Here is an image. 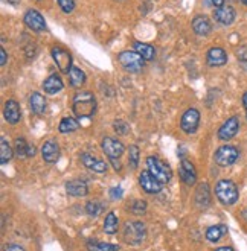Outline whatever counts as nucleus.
<instances>
[{
  "instance_id": "4",
  "label": "nucleus",
  "mask_w": 247,
  "mask_h": 251,
  "mask_svg": "<svg viewBox=\"0 0 247 251\" xmlns=\"http://www.w3.org/2000/svg\"><path fill=\"white\" fill-rule=\"evenodd\" d=\"M147 236V227L140 221H130L124 226V241L130 245L140 244Z\"/></svg>"
},
{
  "instance_id": "15",
  "label": "nucleus",
  "mask_w": 247,
  "mask_h": 251,
  "mask_svg": "<svg viewBox=\"0 0 247 251\" xmlns=\"http://www.w3.org/2000/svg\"><path fill=\"white\" fill-rule=\"evenodd\" d=\"M180 178L186 186H194L197 181V171L194 168V165L191 163L190 160H183L180 165Z\"/></svg>"
},
{
  "instance_id": "44",
  "label": "nucleus",
  "mask_w": 247,
  "mask_h": 251,
  "mask_svg": "<svg viewBox=\"0 0 247 251\" xmlns=\"http://www.w3.org/2000/svg\"><path fill=\"white\" fill-rule=\"evenodd\" d=\"M215 251H234V248H232V247H220V248H217Z\"/></svg>"
},
{
  "instance_id": "25",
  "label": "nucleus",
  "mask_w": 247,
  "mask_h": 251,
  "mask_svg": "<svg viewBox=\"0 0 247 251\" xmlns=\"http://www.w3.org/2000/svg\"><path fill=\"white\" fill-rule=\"evenodd\" d=\"M227 233V227L224 224H220V226H212L206 230V239L209 242H219L223 236Z\"/></svg>"
},
{
  "instance_id": "5",
  "label": "nucleus",
  "mask_w": 247,
  "mask_h": 251,
  "mask_svg": "<svg viewBox=\"0 0 247 251\" xmlns=\"http://www.w3.org/2000/svg\"><path fill=\"white\" fill-rule=\"evenodd\" d=\"M118 61L121 63V66L127 70V72H132V73H137L142 70L143 67V58L137 53V52H132V50H125L121 52L118 56Z\"/></svg>"
},
{
  "instance_id": "37",
  "label": "nucleus",
  "mask_w": 247,
  "mask_h": 251,
  "mask_svg": "<svg viewBox=\"0 0 247 251\" xmlns=\"http://www.w3.org/2000/svg\"><path fill=\"white\" fill-rule=\"evenodd\" d=\"M113 128H114V131L118 132V134H121V136L127 134V132L130 131V126H128V124H127V122H124V121H114V124H113Z\"/></svg>"
},
{
  "instance_id": "42",
  "label": "nucleus",
  "mask_w": 247,
  "mask_h": 251,
  "mask_svg": "<svg viewBox=\"0 0 247 251\" xmlns=\"http://www.w3.org/2000/svg\"><path fill=\"white\" fill-rule=\"evenodd\" d=\"M35 155V146H29V150H27V157H34Z\"/></svg>"
},
{
  "instance_id": "40",
  "label": "nucleus",
  "mask_w": 247,
  "mask_h": 251,
  "mask_svg": "<svg viewBox=\"0 0 247 251\" xmlns=\"http://www.w3.org/2000/svg\"><path fill=\"white\" fill-rule=\"evenodd\" d=\"M110 161H111L114 171H121L122 169V165L119 163V158H110Z\"/></svg>"
},
{
  "instance_id": "26",
  "label": "nucleus",
  "mask_w": 247,
  "mask_h": 251,
  "mask_svg": "<svg viewBox=\"0 0 247 251\" xmlns=\"http://www.w3.org/2000/svg\"><path fill=\"white\" fill-rule=\"evenodd\" d=\"M12 155H14V150L9 146L8 140L2 137L0 139V161H2V165H6L12 158Z\"/></svg>"
},
{
  "instance_id": "34",
  "label": "nucleus",
  "mask_w": 247,
  "mask_h": 251,
  "mask_svg": "<svg viewBox=\"0 0 247 251\" xmlns=\"http://www.w3.org/2000/svg\"><path fill=\"white\" fill-rule=\"evenodd\" d=\"M130 209H132V213L135 215H143L147 212V202L142 200H135L132 205H130Z\"/></svg>"
},
{
  "instance_id": "16",
  "label": "nucleus",
  "mask_w": 247,
  "mask_h": 251,
  "mask_svg": "<svg viewBox=\"0 0 247 251\" xmlns=\"http://www.w3.org/2000/svg\"><path fill=\"white\" fill-rule=\"evenodd\" d=\"M41 155L46 163H55L60 158V146L55 140H48L41 146Z\"/></svg>"
},
{
  "instance_id": "9",
  "label": "nucleus",
  "mask_w": 247,
  "mask_h": 251,
  "mask_svg": "<svg viewBox=\"0 0 247 251\" xmlns=\"http://www.w3.org/2000/svg\"><path fill=\"white\" fill-rule=\"evenodd\" d=\"M139 184L147 194H159L162 190V183L159 181L150 171H142L139 175Z\"/></svg>"
},
{
  "instance_id": "1",
  "label": "nucleus",
  "mask_w": 247,
  "mask_h": 251,
  "mask_svg": "<svg viewBox=\"0 0 247 251\" xmlns=\"http://www.w3.org/2000/svg\"><path fill=\"white\" fill-rule=\"evenodd\" d=\"M72 111L77 117H92L96 111V99L90 92H78L72 100Z\"/></svg>"
},
{
  "instance_id": "6",
  "label": "nucleus",
  "mask_w": 247,
  "mask_h": 251,
  "mask_svg": "<svg viewBox=\"0 0 247 251\" xmlns=\"http://www.w3.org/2000/svg\"><path fill=\"white\" fill-rule=\"evenodd\" d=\"M240 155V151L237 150L235 146L232 145H224L221 148H219L215 152V163L221 166V168H226V166H230L234 165L237 158Z\"/></svg>"
},
{
  "instance_id": "11",
  "label": "nucleus",
  "mask_w": 247,
  "mask_h": 251,
  "mask_svg": "<svg viewBox=\"0 0 247 251\" xmlns=\"http://www.w3.org/2000/svg\"><path fill=\"white\" fill-rule=\"evenodd\" d=\"M240 129V121H238V117L237 116H232L229 117V119L220 126L219 129V139L220 140H230V139H234L237 136V132Z\"/></svg>"
},
{
  "instance_id": "13",
  "label": "nucleus",
  "mask_w": 247,
  "mask_h": 251,
  "mask_svg": "<svg viewBox=\"0 0 247 251\" xmlns=\"http://www.w3.org/2000/svg\"><path fill=\"white\" fill-rule=\"evenodd\" d=\"M81 163L87 169H90L96 174H104L107 171V163L104 160H101V158H98L92 154H87V152L81 154Z\"/></svg>"
},
{
  "instance_id": "19",
  "label": "nucleus",
  "mask_w": 247,
  "mask_h": 251,
  "mask_svg": "<svg viewBox=\"0 0 247 251\" xmlns=\"http://www.w3.org/2000/svg\"><path fill=\"white\" fill-rule=\"evenodd\" d=\"M192 29L194 32L200 37H206L211 34L212 31V25H211V20L206 17V16H195L194 20H192Z\"/></svg>"
},
{
  "instance_id": "3",
  "label": "nucleus",
  "mask_w": 247,
  "mask_h": 251,
  "mask_svg": "<svg viewBox=\"0 0 247 251\" xmlns=\"http://www.w3.org/2000/svg\"><path fill=\"white\" fill-rule=\"evenodd\" d=\"M147 168H148L147 171H150L151 175H154L162 184L169 183L171 176H172L171 168L165 163V161H162L161 158H159V157H154V155L147 157Z\"/></svg>"
},
{
  "instance_id": "12",
  "label": "nucleus",
  "mask_w": 247,
  "mask_h": 251,
  "mask_svg": "<svg viewBox=\"0 0 247 251\" xmlns=\"http://www.w3.org/2000/svg\"><path fill=\"white\" fill-rule=\"evenodd\" d=\"M25 25L29 29L35 31V32H41V31H46V29H48L45 19H43L41 14L38 11H35V9L26 11V14H25Z\"/></svg>"
},
{
  "instance_id": "38",
  "label": "nucleus",
  "mask_w": 247,
  "mask_h": 251,
  "mask_svg": "<svg viewBox=\"0 0 247 251\" xmlns=\"http://www.w3.org/2000/svg\"><path fill=\"white\" fill-rule=\"evenodd\" d=\"M110 198L111 200H121L122 198V189L121 187H113L110 190Z\"/></svg>"
},
{
  "instance_id": "2",
  "label": "nucleus",
  "mask_w": 247,
  "mask_h": 251,
  "mask_svg": "<svg viewBox=\"0 0 247 251\" xmlns=\"http://www.w3.org/2000/svg\"><path fill=\"white\" fill-rule=\"evenodd\" d=\"M215 195L219 201L224 205H232L238 201L240 192L234 181L230 180H220L215 186Z\"/></svg>"
},
{
  "instance_id": "45",
  "label": "nucleus",
  "mask_w": 247,
  "mask_h": 251,
  "mask_svg": "<svg viewBox=\"0 0 247 251\" xmlns=\"http://www.w3.org/2000/svg\"><path fill=\"white\" fill-rule=\"evenodd\" d=\"M243 105H244V108H246V113H247V92L243 95Z\"/></svg>"
},
{
  "instance_id": "39",
  "label": "nucleus",
  "mask_w": 247,
  "mask_h": 251,
  "mask_svg": "<svg viewBox=\"0 0 247 251\" xmlns=\"http://www.w3.org/2000/svg\"><path fill=\"white\" fill-rule=\"evenodd\" d=\"M3 251H25V248L17 244H6Z\"/></svg>"
},
{
  "instance_id": "22",
  "label": "nucleus",
  "mask_w": 247,
  "mask_h": 251,
  "mask_svg": "<svg viewBox=\"0 0 247 251\" xmlns=\"http://www.w3.org/2000/svg\"><path fill=\"white\" fill-rule=\"evenodd\" d=\"M195 202L198 207H208L211 204V194H209V186L206 183H201L195 190Z\"/></svg>"
},
{
  "instance_id": "24",
  "label": "nucleus",
  "mask_w": 247,
  "mask_h": 251,
  "mask_svg": "<svg viewBox=\"0 0 247 251\" xmlns=\"http://www.w3.org/2000/svg\"><path fill=\"white\" fill-rule=\"evenodd\" d=\"M135 50L143 58L145 61H151L153 58L156 56V49L153 48V46H150V44H145V43H139V41H136L135 44Z\"/></svg>"
},
{
  "instance_id": "7",
  "label": "nucleus",
  "mask_w": 247,
  "mask_h": 251,
  "mask_svg": "<svg viewBox=\"0 0 247 251\" xmlns=\"http://www.w3.org/2000/svg\"><path fill=\"white\" fill-rule=\"evenodd\" d=\"M200 124V113L195 108H190L186 110L182 116V121H180V128L183 132L186 134H194L198 128Z\"/></svg>"
},
{
  "instance_id": "47",
  "label": "nucleus",
  "mask_w": 247,
  "mask_h": 251,
  "mask_svg": "<svg viewBox=\"0 0 247 251\" xmlns=\"http://www.w3.org/2000/svg\"><path fill=\"white\" fill-rule=\"evenodd\" d=\"M241 2H243V5H246V6H247V0H241Z\"/></svg>"
},
{
  "instance_id": "10",
  "label": "nucleus",
  "mask_w": 247,
  "mask_h": 251,
  "mask_svg": "<svg viewBox=\"0 0 247 251\" xmlns=\"http://www.w3.org/2000/svg\"><path fill=\"white\" fill-rule=\"evenodd\" d=\"M101 148H103L104 154L109 158H119L124 154V151H125L122 142L116 140L113 137H104L103 142H101Z\"/></svg>"
},
{
  "instance_id": "27",
  "label": "nucleus",
  "mask_w": 247,
  "mask_h": 251,
  "mask_svg": "<svg viewBox=\"0 0 247 251\" xmlns=\"http://www.w3.org/2000/svg\"><path fill=\"white\" fill-rule=\"evenodd\" d=\"M69 81L72 87H81L85 82V73L78 67H72L69 72Z\"/></svg>"
},
{
  "instance_id": "29",
  "label": "nucleus",
  "mask_w": 247,
  "mask_h": 251,
  "mask_svg": "<svg viewBox=\"0 0 247 251\" xmlns=\"http://www.w3.org/2000/svg\"><path fill=\"white\" fill-rule=\"evenodd\" d=\"M78 128H80V124L77 119H74V117H64V119H61L60 125H58V129H60V132H63V134L74 132Z\"/></svg>"
},
{
  "instance_id": "43",
  "label": "nucleus",
  "mask_w": 247,
  "mask_h": 251,
  "mask_svg": "<svg viewBox=\"0 0 247 251\" xmlns=\"http://www.w3.org/2000/svg\"><path fill=\"white\" fill-rule=\"evenodd\" d=\"M211 2H212V5H215L217 8H220V6L224 5V0H211Z\"/></svg>"
},
{
  "instance_id": "35",
  "label": "nucleus",
  "mask_w": 247,
  "mask_h": 251,
  "mask_svg": "<svg viewBox=\"0 0 247 251\" xmlns=\"http://www.w3.org/2000/svg\"><path fill=\"white\" fill-rule=\"evenodd\" d=\"M237 60H238L240 66L247 72V46H241L237 50Z\"/></svg>"
},
{
  "instance_id": "21",
  "label": "nucleus",
  "mask_w": 247,
  "mask_h": 251,
  "mask_svg": "<svg viewBox=\"0 0 247 251\" xmlns=\"http://www.w3.org/2000/svg\"><path fill=\"white\" fill-rule=\"evenodd\" d=\"M63 87H64V84L58 75H51L45 82H43V90H45L48 95H55L58 92H61Z\"/></svg>"
},
{
  "instance_id": "41",
  "label": "nucleus",
  "mask_w": 247,
  "mask_h": 251,
  "mask_svg": "<svg viewBox=\"0 0 247 251\" xmlns=\"http://www.w3.org/2000/svg\"><path fill=\"white\" fill-rule=\"evenodd\" d=\"M6 64V50L2 48L0 49V66H5Z\"/></svg>"
},
{
  "instance_id": "17",
  "label": "nucleus",
  "mask_w": 247,
  "mask_h": 251,
  "mask_svg": "<svg viewBox=\"0 0 247 251\" xmlns=\"http://www.w3.org/2000/svg\"><path fill=\"white\" fill-rule=\"evenodd\" d=\"M206 61L211 67H221L227 63V53L221 48H211L206 55Z\"/></svg>"
},
{
  "instance_id": "33",
  "label": "nucleus",
  "mask_w": 247,
  "mask_h": 251,
  "mask_svg": "<svg viewBox=\"0 0 247 251\" xmlns=\"http://www.w3.org/2000/svg\"><path fill=\"white\" fill-rule=\"evenodd\" d=\"M128 163L132 169H136L139 166V148L136 145H130L128 148Z\"/></svg>"
},
{
  "instance_id": "28",
  "label": "nucleus",
  "mask_w": 247,
  "mask_h": 251,
  "mask_svg": "<svg viewBox=\"0 0 247 251\" xmlns=\"http://www.w3.org/2000/svg\"><path fill=\"white\" fill-rule=\"evenodd\" d=\"M118 227H119L118 216H116L113 212H109V215L106 216V221H104V231L107 234H114L118 231Z\"/></svg>"
},
{
  "instance_id": "32",
  "label": "nucleus",
  "mask_w": 247,
  "mask_h": 251,
  "mask_svg": "<svg viewBox=\"0 0 247 251\" xmlns=\"http://www.w3.org/2000/svg\"><path fill=\"white\" fill-rule=\"evenodd\" d=\"M27 150H29V145L26 143V140L23 137L16 139V145H14V152L19 158L27 157Z\"/></svg>"
},
{
  "instance_id": "8",
  "label": "nucleus",
  "mask_w": 247,
  "mask_h": 251,
  "mask_svg": "<svg viewBox=\"0 0 247 251\" xmlns=\"http://www.w3.org/2000/svg\"><path fill=\"white\" fill-rule=\"evenodd\" d=\"M52 58L54 61L56 63L58 69H60L63 73H69L72 70V55L69 50H66L64 48H60V46H54L52 48Z\"/></svg>"
},
{
  "instance_id": "30",
  "label": "nucleus",
  "mask_w": 247,
  "mask_h": 251,
  "mask_svg": "<svg viewBox=\"0 0 247 251\" xmlns=\"http://www.w3.org/2000/svg\"><path fill=\"white\" fill-rule=\"evenodd\" d=\"M87 250H89V251H119V247L114 245V244L89 241V242H87Z\"/></svg>"
},
{
  "instance_id": "31",
  "label": "nucleus",
  "mask_w": 247,
  "mask_h": 251,
  "mask_svg": "<svg viewBox=\"0 0 247 251\" xmlns=\"http://www.w3.org/2000/svg\"><path fill=\"white\" fill-rule=\"evenodd\" d=\"M104 210H106V204L101 202V201H90V202H87V205H85L87 215L92 216V218H98Z\"/></svg>"
},
{
  "instance_id": "46",
  "label": "nucleus",
  "mask_w": 247,
  "mask_h": 251,
  "mask_svg": "<svg viewBox=\"0 0 247 251\" xmlns=\"http://www.w3.org/2000/svg\"><path fill=\"white\" fill-rule=\"evenodd\" d=\"M8 2H9L11 5H17V3H19V0H8Z\"/></svg>"
},
{
  "instance_id": "20",
  "label": "nucleus",
  "mask_w": 247,
  "mask_h": 251,
  "mask_svg": "<svg viewBox=\"0 0 247 251\" xmlns=\"http://www.w3.org/2000/svg\"><path fill=\"white\" fill-rule=\"evenodd\" d=\"M66 192L72 197H85L89 194V187L81 180H72L66 183Z\"/></svg>"
},
{
  "instance_id": "23",
  "label": "nucleus",
  "mask_w": 247,
  "mask_h": 251,
  "mask_svg": "<svg viewBox=\"0 0 247 251\" xmlns=\"http://www.w3.org/2000/svg\"><path fill=\"white\" fill-rule=\"evenodd\" d=\"M29 105H31V110L34 111V114H43L46 110V99L40 93H32L31 98H29Z\"/></svg>"
},
{
  "instance_id": "36",
  "label": "nucleus",
  "mask_w": 247,
  "mask_h": 251,
  "mask_svg": "<svg viewBox=\"0 0 247 251\" xmlns=\"http://www.w3.org/2000/svg\"><path fill=\"white\" fill-rule=\"evenodd\" d=\"M58 5H60L61 11L66 12V14H70L72 11L75 9V2L74 0H56Z\"/></svg>"
},
{
  "instance_id": "14",
  "label": "nucleus",
  "mask_w": 247,
  "mask_h": 251,
  "mask_svg": "<svg viewBox=\"0 0 247 251\" xmlns=\"http://www.w3.org/2000/svg\"><path fill=\"white\" fill-rule=\"evenodd\" d=\"M235 17H237V14H235V9L229 6V5H223L220 8H217L214 11V19L215 22H219L220 25H224V26H229L235 22Z\"/></svg>"
},
{
  "instance_id": "18",
  "label": "nucleus",
  "mask_w": 247,
  "mask_h": 251,
  "mask_svg": "<svg viewBox=\"0 0 247 251\" xmlns=\"http://www.w3.org/2000/svg\"><path fill=\"white\" fill-rule=\"evenodd\" d=\"M3 114H5V119L11 125H16L20 121V117H22V111H20V107H19V102H16L14 99L6 100Z\"/></svg>"
}]
</instances>
